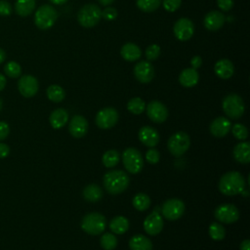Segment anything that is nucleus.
<instances>
[{
    "label": "nucleus",
    "mask_w": 250,
    "mask_h": 250,
    "mask_svg": "<svg viewBox=\"0 0 250 250\" xmlns=\"http://www.w3.org/2000/svg\"><path fill=\"white\" fill-rule=\"evenodd\" d=\"M10 153V147L8 145L0 143V158L7 157Z\"/></svg>",
    "instance_id": "obj_47"
},
{
    "label": "nucleus",
    "mask_w": 250,
    "mask_h": 250,
    "mask_svg": "<svg viewBox=\"0 0 250 250\" xmlns=\"http://www.w3.org/2000/svg\"><path fill=\"white\" fill-rule=\"evenodd\" d=\"M146 110L148 118L154 123H163L168 117V109L159 101H151L146 105Z\"/></svg>",
    "instance_id": "obj_14"
},
{
    "label": "nucleus",
    "mask_w": 250,
    "mask_h": 250,
    "mask_svg": "<svg viewBox=\"0 0 250 250\" xmlns=\"http://www.w3.org/2000/svg\"><path fill=\"white\" fill-rule=\"evenodd\" d=\"M120 55L127 62H136L141 58L142 51L138 45L129 42L121 47Z\"/></svg>",
    "instance_id": "obj_23"
},
{
    "label": "nucleus",
    "mask_w": 250,
    "mask_h": 250,
    "mask_svg": "<svg viewBox=\"0 0 250 250\" xmlns=\"http://www.w3.org/2000/svg\"><path fill=\"white\" fill-rule=\"evenodd\" d=\"M18 89L20 94L24 98H31L37 94L39 84L33 75L25 74L20 77L18 81Z\"/></svg>",
    "instance_id": "obj_12"
},
{
    "label": "nucleus",
    "mask_w": 250,
    "mask_h": 250,
    "mask_svg": "<svg viewBox=\"0 0 250 250\" xmlns=\"http://www.w3.org/2000/svg\"><path fill=\"white\" fill-rule=\"evenodd\" d=\"M182 4V0H163V7L167 12L177 11Z\"/></svg>",
    "instance_id": "obj_41"
},
{
    "label": "nucleus",
    "mask_w": 250,
    "mask_h": 250,
    "mask_svg": "<svg viewBox=\"0 0 250 250\" xmlns=\"http://www.w3.org/2000/svg\"><path fill=\"white\" fill-rule=\"evenodd\" d=\"M83 197L90 202H97L103 197V190L100 186L96 184H90L83 189Z\"/></svg>",
    "instance_id": "obj_29"
},
{
    "label": "nucleus",
    "mask_w": 250,
    "mask_h": 250,
    "mask_svg": "<svg viewBox=\"0 0 250 250\" xmlns=\"http://www.w3.org/2000/svg\"><path fill=\"white\" fill-rule=\"evenodd\" d=\"M98 1H99V3H100L101 5H103V6H108V5H110L111 3H113L114 0H98Z\"/></svg>",
    "instance_id": "obj_51"
},
{
    "label": "nucleus",
    "mask_w": 250,
    "mask_h": 250,
    "mask_svg": "<svg viewBox=\"0 0 250 250\" xmlns=\"http://www.w3.org/2000/svg\"><path fill=\"white\" fill-rule=\"evenodd\" d=\"M2 105H3V103H2V100L0 99V110L2 109Z\"/></svg>",
    "instance_id": "obj_53"
},
{
    "label": "nucleus",
    "mask_w": 250,
    "mask_h": 250,
    "mask_svg": "<svg viewBox=\"0 0 250 250\" xmlns=\"http://www.w3.org/2000/svg\"><path fill=\"white\" fill-rule=\"evenodd\" d=\"M13 8L10 2L7 0H0V16L1 17H8L12 14Z\"/></svg>",
    "instance_id": "obj_43"
},
{
    "label": "nucleus",
    "mask_w": 250,
    "mask_h": 250,
    "mask_svg": "<svg viewBox=\"0 0 250 250\" xmlns=\"http://www.w3.org/2000/svg\"><path fill=\"white\" fill-rule=\"evenodd\" d=\"M214 71L218 77L222 79H229L234 73V66L229 60L221 59L215 63Z\"/></svg>",
    "instance_id": "obj_21"
},
{
    "label": "nucleus",
    "mask_w": 250,
    "mask_h": 250,
    "mask_svg": "<svg viewBox=\"0 0 250 250\" xmlns=\"http://www.w3.org/2000/svg\"><path fill=\"white\" fill-rule=\"evenodd\" d=\"M5 60H6V52L2 48H0V64L4 62Z\"/></svg>",
    "instance_id": "obj_50"
},
{
    "label": "nucleus",
    "mask_w": 250,
    "mask_h": 250,
    "mask_svg": "<svg viewBox=\"0 0 250 250\" xmlns=\"http://www.w3.org/2000/svg\"><path fill=\"white\" fill-rule=\"evenodd\" d=\"M129 221L123 216H116L109 222V229L113 233L123 234L129 229Z\"/></svg>",
    "instance_id": "obj_28"
},
{
    "label": "nucleus",
    "mask_w": 250,
    "mask_h": 250,
    "mask_svg": "<svg viewBox=\"0 0 250 250\" xmlns=\"http://www.w3.org/2000/svg\"><path fill=\"white\" fill-rule=\"evenodd\" d=\"M139 140L145 146L153 147L159 143V134L151 126H144L139 130Z\"/></svg>",
    "instance_id": "obj_19"
},
{
    "label": "nucleus",
    "mask_w": 250,
    "mask_h": 250,
    "mask_svg": "<svg viewBox=\"0 0 250 250\" xmlns=\"http://www.w3.org/2000/svg\"><path fill=\"white\" fill-rule=\"evenodd\" d=\"M134 75L141 83H148L154 77V68L152 64L146 61H141L134 66Z\"/></svg>",
    "instance_id": "obj_15"
},
{
    "label": "nucleus",
    "mask_w": 250,
    "mask_h": 250,
    "mask_svg": "<svg viewBox=\"0 0 250 250\" xmlns=\"http://www.w3.org/2000/svg\"><path fill=\"white\" fill-rule=\"evenodd\" d=\"M57 19V10L51 5L44 4L36 10L34 15V23L39 29L46 30L54 25Z\"/></svg>",
    "instance_id": "obj_5"
},
{
    "label": "nucleus",
    "mask_w": 250,
    "mask_h": 250,
    "mask_svg": "<svg viewBox=\"0 0 250 250\" xmlns=\"http://www.w3.org/2000/svg\"><path fill=\"white\" fill-rule=\"evenodd\" d=\"M160 55V47L157 44L149 45L146 50V57L148 61H155Z\"/></svg>",
    "instance_id": "obj_39"
},
{
    "label": "nucleus",
    "mask_w": 250,
    "mask_h": 250,
    "mask_svg": "<svg viewBox=\"0 0 250 250\" xmlns=\"http://www.w3.org/2000/svg\"><path fill=\"white\" fill-rule=\"evenodd\" d=\"M240 250H250V240L249 239H244L239 246Z\"/></svg>",
    "instance_id": "obj_48"
},
{
    "label": "nucleus",
    "mask_w": 250,
    "mask_h": 250,
    "mask_svg": "<svg viewBox=\"0 0 250 250\" xmlns=\"http://www.w3.org/2000/svg\"><path fill=\"white\" fill-rule=\"evenodd\" d=\"M245 184L246 183L242 174L237 171H229L221 177L218 188L223 194L233 196L244 191Z\"/></svg>",
    "instance_id": "obj_1"
},
{
    "label": "nucleus",
    "mask_w": 250,
    "mask_h": 250,
    "mask_svg": "<svg viewBox=\"0 0 250 250\" xmlns=\"http://www.w3.org/2000/svg\"><path fill=\"white\" fill-rule=\"evenodd\" d=\"M131 250H152V242L143 234H136L129 240Z\"/></svg>",
    "instance_id": "obj_26"
},
{
    "label": "nucleus",
    "mask_w": 250,
    "mask_h": 250,
    "mask_svg": "<svg viewBox=\"0 0 250 250\" xmlns=\"http://www.w3.org/2000/svg\"><path fill=\"white\" fill-rule=\"evenodd\" d=\"M122 162L125 169L131 174H138L144 166V159L141 152L135 147H128L122 152Z\"/></svg>",
    "instance_id": "obj_8"
},
{
    "label": "nucleus",
    "mask_w": 250,
    "mask_h": 250,
    "mask_svg": "<svg viewBox=\"0 0 250 250\" xmlns=\"http://www.w3.org/2000/svg\"><path fill=\"white\" fill-rule=\"evenodd\" d=\"M88 131V121L87 119L79 114L73 115L69 121L68 132L73 138L79 139L86 135Z\"/></svg>",
    "instance_id": "obj_17"
},
{
    "label": "nucleus",
    "mask_w": 250,
    "mask_h": 250,
    "mask_svg": "<svg viewBox=\"0 0 250 250\" xmlns=\"http://www.w3.org/2000/svg\"><path fill=\"white\" fill-rule=\"evenodd\" d=\"M95 121L99 128L104 130L110 129L115 126L118 121V112L113 107H104L99 110Z\"/></svg>",
    "instance_id": "obj_10"
},
{
    "label": "nucleus",
    "mask_w": 250,
    "mask_h": 250,
    "mask_svg": "<svg viewBox=\"0 0 250 250\" xmlns=\"http://www.w3.org/2000/svg\"><path fill=\"white\" fill-rule=\"evenodd\" d=\"M230 128H231L230 121L224 116H219L215 118L209 126L210 133L216 138L225 137L230 131Z\"/></svg>",
    "instance_id": "obj_18"
},
{
    "label": "nucleus",
    "mask_w": 250,
    "mask_h": 250,
    "mask_svg": "<svg viewBox=\"0 0 250 250\" xmlns=\"http://www.w3.org/2000/svg\"><path fill=\"white\" fill-rule=\"evenodd\" d=\"M52 4H55V5H62V4H64L66 3L68 0H49Z\"/></svg>",
    "instance_id": "obj_52"
},
{
    "label": "nucleus",
    "mask_w": 250,
    "mask_h": 250,
    "mask_svg": "<svg viewBox=\"0 0 250 250\" xmlns=\"http://www.w3.org/2000/svg\"><path fill=\"white\" fill-rule=\"evenodd\" d=\"M173 31L177 39L180 41H188L193 35L194 25L189 19L182 18L175 22Z\"/></svg>",
    "instance_id": "obj_13"
},
{
    "label": "nucleus",
    "mask_w": 250,
    "mask_h": 250,
    "mask_svg": "<svg viewBox=\"0 0 250 250\" xmlns=\"http://www.w3.org/2000/svg\"><path fill=\"white\" fill-rule=\"evenodd\" d=\"M4 72L10 78H18L21 74V66L15 61H10L4 65Z\"/></svg>",
    "instance_id": "obj_36"
},
{
    "label": "nucleus",
    "mask_w": 250,
    "mask_h": 250,
    "mask_svg": "<svg viewBox=\"0 0 250 250\" xmlns=\"http://www.w3.org/2000/svg\"><path fill=\"white\" fill-rule=\"evenodd\" d=\"M146 159L150 164H156L160 159V153L156 148H149L146 152Z\"/></svg>",
    "instance_id": "obj_40"
},
{
    "label": "nucleus",
    "mask_w": 250,
    "mask_h": 250,
    "mask_svg": "<svg viewBox=\"0 0 250 250\" xmlns=\"http://www.w3.org/2000/svg\"><path fill=\"white\" fill-rule=\"evenodd\" d=\"M163 218L162 216L156 211H152L144 221V229L149 235H156L158 234L163 229Z\"/></svg>",
    "instance_id": "obj_16"
},
{
    "label": "nucleus",
    "mask_w": 250,
    "mask_h": 250,
    "mask_svg": "<svg viewBox=\"0 0 250 250\" xmlns=\"http://www.w3.org/2000/svg\"><path fill=\"white\" fill-rule=\"evenodd\" d=\"M162 0H137V7L146 13H150L157 10Z\"/></svg>",
    "instance_id": "obj_35"
},
{
    "label": "nucleus",
    "mask_w": 250,
    "mask_h": 250,
    "mask_svg": "<svg viewBox=\"0 0 250 250\" xmlns=\"http://www.w3.org/2000/svg\"><path fill=\"white\" fill-rule=\"evenodd\" d=\"M231 133L232 135L240 141H244L248 138V130L247 128L241 124V123H235L234 125H231Z\"/></svg>",
    "instance_id": "obj_38"
},
{
    "label": "nucleus",
    "mask_w": 250,
    "mask_h": 250,
    "mask_svg": "<svg viewBox=\"0 0 250 250\" xmlns=\"http://www.w3.org/2000/svg\"><path fill=\"white\" fill-rule=\"evenodd\" d=\"M46 94H47V97L50 101L54 102V103H60L62 102L64 97H65V92L64 90L62 89V87H61L60 85H56V84H53V85H50L48 88H47V91H46Z\"/></svg>",
    "instance_id": "obj_30"
},
{
    "label": "nucleus",
    "mask_w": 250,
    "mask_h": 250,
    "mask_svg": "<svg viewBox=\"0 0 250 250\" xmlns=\"http://www.w3.org/2000/svg\"><path fill=\"white\" fill-rule=\"evenodd\" d=\"M10 133V126L5 121H0V141L5 140Z\"/></svg>",
    "instance_id": "obj_45"
},
{
    "label": "nucleus",
    "mask_w": 250,
    "mask_h": 250,
    "mask_svg": "<svg viewBox=\"0 0 250 250\" xmlns=\"http://www.w3.org/2000/svg\"><path fill=\"white\" fill-rule=\"evenodd\" d=\"M189 136L185 132H177L173 134L167 142V147L169 152L176 157H180L185 154L189 148Z\"/></svg>",
    "instance_id": "obj_7"
},
{
    "label": "nucleus",
    "mask_w": 250,
    "mask_h": 250,
    "mask_svg": "<svg viewBox=\"0 0 250 250\" xmlns=\"http://www.w3.org/2000/svg\"><path fill=\"white\" fill-rule=\"evenodd\" d=\"M6 83H7V79H6L5 75L2 74V73H0V92H1L2 90H4V88H5V86H6Z\"/></svg>",
    "instance_id": "obj_49"
},
{
    "label": "nucleus",
    "mask_w": 250,
    "mask_h": 250,
    "mask_svg": "<svg viewBox=\"0 0 250 250\" xmlns=\"http://www.w3.org/2000/svg\"><path fill=\"white\" fill-rule=\"evenodd\" d=\"M120 160V155L117 150L109 149L106 150L102 157V162L106 168H113L115 167Z\"/></svg>",
    "instance_id": "obj_32"
},
{
    "label": "nucleus",
    "mask_w": 250,
    "mask_h": 250,
    "mask_svg": "<svg viewBox=\"0 0 250 250\" xmlns=\"http://www.w3.org/2000/svg\"><path fill=\"white\" fill-rule=\"evenodd\" d=\"M209 235L213 240H223L226 236V229L224 228V226L220 223L214 222L209 226Z\"/></svg>",
    "instance_id": "obj_33"
},
{
    "label": "nucleus",
    "mask_w": 250,
    "mask_h": 250,
    "mask_svg": "<svg viewBox=\"0 0 250 250\" xmlns=\"http://www.w3.org/2000/svg\"><path fill=\"white\" fill-rule=\"evenodd\" d=\"M102 19L101 8L93 3H89L80 8L77 14V21L84 27H93Z\"/></svg>",
    "instance_id": "obj_4"
},
{
    "label": "nucleus",
    "mask_w": 250,
    "mask_h": 250,
    "mask_svg": "<svg viewBox=\"0 0 250 250\" xmlns=\"http://www.w3.org/2000/svg\"><path fill=\"white\" fill-rule=\"evenodd\" d=\"M190 64H191V67L194 69L199 68L202 65V58L199 56L192 57L190 60Z\"/></svg>",
    "instance_id": "obj_46"
},
{
    "label": "nucleus",
    "mask_w": 250,
    "mask_h": 250,
    "mask_svg": "<svg viewBox=\"0 0 250 250\" xmlns=\"http://www.w3.org/2000/svg\"><path fill=\"white\" fill-rule=\"evenodd\" d=\"M102 17L106 21H113L117 18V10L113 7L104 8L102 11Z\"/></svg>",
    "instance_id": "obj_42"
},
{
    "label": "nucleus",
    "mask_w": 250,
    "mask_h": 250,
    "mask_svg": "<svg viewBox=\"0 0 250 250\" xmlns=\"http://www.w3.org/2000/svg\"><path fill=\"white\" fill-rule=\"evenodd\" d=\"M35 0H17L15 3V11L20 17L29 16L35 9Z\"/></svg>",
    "instance_id": "obj_27"
},
{
    "label": "nucleus",
    "mask_w": 250,
    "mask_h": 250,
    "mask_svg": "<svg viewBox=\"0 0 250 250\" xmlns=\"http://www.w3.org/2000/svg\"><path fill=\"white\" fill-rule=\"evenodd\" d=\"M106 228V219L98 212H92L85 215L81 221V229L88 234L99 235Z\"/></svg>",
    "instance_id": "obj_3"
},
{
    "label": "nucleus",
    "mask_w": 250,
    "mask_h": 250,
    "mask_svg": "<svg viewBox=\"0 0 250 250\" xmlns=\"http://www.w3.org/2000/svg\"><path fill=\"white\" fill-rule=\"evenodd\" d=\"M127 109L131 113L138 115V114H141L144 112V110L146 109V104L141 98L135 97V98H132L127 103Z\"/></svg>",
    "instance_id": "obj_34"
},
{
    "label": "nucleus",
    "mask_w": 250,
    "mask_h": 250,
    "mask_svg": "<svg viewBox=\"0 0 250 250\" xmlns=\"http://www.w3.org/2000/svg\"><path fill=\"white\" fill-rule=\"evenodd\" d=\"M217 5L222 11L228 12L233 7V0H217Z\"/></svg>",
    "instance_id": "obj_44"
},
{
    "label": "nucleus",
    "mask_w": 250,
    "mask_h": 250,
    "mask_svg": "<svg viewBox=\"0 0 250 250\" xmlns=\"http://www.w3.org/2000/svg\"><path fill=\"white\" fill-rule=\"evenodd\" d=\"M215 218L224 224H232L239 219V211L233 204H222L218 206L214 212Z\"/></svg>",
    "instance_id": "obj_11"
},
{
    "label": "nucleus",
    "mask_w": 250,
    "mask_h": 250,
    "mask_svg": "<svg viewBox=\"0 0 250 250\" xmlns=\"http://www.w3.org/2000/svg\"><path fill=\"white\" fill-rule=\"evenodd\" d=\"M226 21L225 15L219 11H211L209 12L203 20L204 26L210 31H216L220 29Z\"/></svg>",
    "instance_id": "obj_20"
},
{
    "label": "nucleus",
    "mask_w": 250,
    "mask_h": 250,
    "mask_svg": "<svg viewBox=\"0 0 250 250\" xmlns=\"http://www.w3.org/2000/svg\"><path fill=\"white\" fill-rule=\"evenodd\" d=\"M223 110L230 119L240 118L245 110V105L242 98L236 94H229L223 100Z\"/></svg>",
    "instance_id": "obj_6"
},
{
    "label": "nucleus",
    "mask_w": 250,
    "mask_h": 250,
    "mask_svg": "<svg viewBox=\"0 0 250 250\" xmlns=\"http://www.w3.org/2000/svg\"><path fill=\"white\" fill-rule=\"evenodd\" d=\"M133 206L138 211H146L150 206V198L145 192H138L132 200Z\"/></svg>",
    "instance_id": "obj_31"
},
{
    "label": "nucleus",
    "mask_w": 250,
    "mask_h": 250,
    "mask_svg": "<svg viewBox=\"0 0 250 250\" xmlns=\"http://www.w3.org/2000/svg\"><path fill=\"white\" fill-rule=\"evenodd\" d=\"M199 80V74L196 69L185 68L179 75V82L182 86L186 88H191L197 84Z\"/></svg>",
    "instance_id": "obj_22"
},
{
    "label": "nucleus",
    "mask_w": 250,
    "mask_h": 250,
    "mask_svg": "<svg viewBox=\"0 0 250 250\" xmlns=\"http://www.w3.org/2000/svg\"><path fill=\"white\" fill-rule=\"evenodd\" d=\"M185 203L179 198H169L162 204V216L169 221L180 219L185 213Z\"/></svg>",
    "instance_id": "obj_9"
},
{
    "label": "nucleus",
    "mask_w": 250,
    "mask_h": 250,
    "mask_svg": "<svg viewBox=\"0 0 250 250\" xmlns=\"http://www.w3.org/2000/svg\"><path fill=\"white\" fill-rule=\"evenodd\" d=\"M49 121L54 129H61L67 123L68 113L64 108H57L51 112Z\"/></svg>",
    "instance_id": "obj_24"
},
{
    "label": "nucleus",
    "mask_w": 250,
    "mask_h": 250,
    "mask_svg": "<svg viewBox=\"0 0 250 250\" xmlns=\"http://www.w3.org/2000/svg\"><path fill=\"white\" fill-rule=\"evenodd\" d=\"M233 156L236 161L242 164L250 162V144L248 142H241L233 148Z\"/></svg>",
    "instance_id": "obj_25"
},
{
    "label": "nucleus",
    "mask_w": 250,
    "mask_h": 250,
    "mask_svg": "<svg viewBox=\"0 0 250 250\" xmlns=\"http://www.w3.org/2000/svg\"><path fill=\"white\" fill-rule=\"evenodd\" d=\"M105 190L110 194H119L128 188L130 184L129 176L122 170H110L106 172L103 179Z\"/></svg>",
    "instance_id": "obj_2"
},
{
    "label": "nucleus",
    "mask_w": 250,
    "mask_h": 250,
    "mask_svg": "<svg viewBox=\"0 0 250 250\" xmlns=\"http://www.w3.org/2000/svg\"><path fill=\"white\" fill-rule=\"evenodd\" d=\"M100 243L102 248H104V250H113L117 246V238L113 233L105 232L102 235Z\"/></svg>",
    "instance_id": "obj_37"
}]
</instances>
